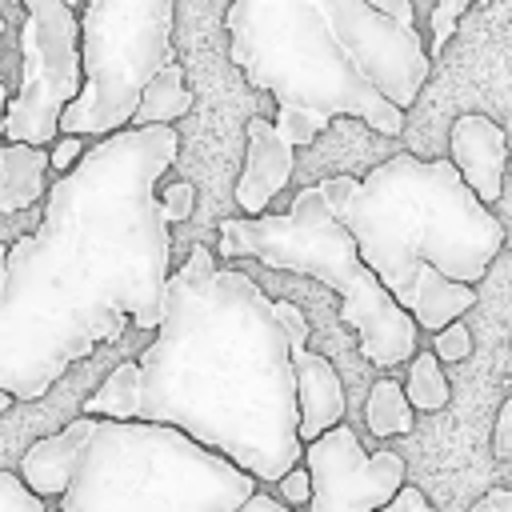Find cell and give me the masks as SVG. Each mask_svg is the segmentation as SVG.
Returning a JSON list of instances; mask_svg holds the SVG:
<instances>
[{
	"label": "cell",
	"instance_id": "23",
	"mask_svg": "<svg viewBox=\"0 0 512 512\" xmlns=\"http://www.w3.org/2000/svg\"><path fill=\"white\" fill-rule=\"evenodd\" d=\"M276 496L288 504V508H308L312 504V476H308V468L304 464H296L280 484H276Z\"/></svg>",
	"mask_w": 512,
	"mask_h": 512
},
{
	"label": "cell",
	"instance_id": "24",
	"mask_svg": "<svg viewBox=\"0 0 512 512\" xmlns=\"http://www.w3.org/2000/svg\"><path fill=\"white\" fill-rule=\"evenodd\" d=\"M48 152H52V168H60V176H64V172H72V168L84 160V152H88V148L80 144V136H60Z\"/></svg>",
	"mask_w": 512,
	"mask_h": 512
},
{
	"label": "cell",
	"instance_id": "11",
	"mask_svg": "<svg viewBox=\"0 0 512 512\" xmlns=\"http://www.w3.org/2000/svg\"><path fill=\"white\" fill-rule=\"evenodd\" d=\"M244 136H248V148H244V168L236 180V208L256 220L268 212L272 196L284 192V184L292 180L296 148L280 136L276 120H264V116H252Z\"/></svg>",
	"mask_w": 512,
	"mask_h": 512
},
{
	"label": "cell",
	"instance_id": "34",
	"mask_svg": "<svg viewBox=\"0 0 512 512\" xmlns=\"http://www.w3.org/2000/svg\"><path fill=\"white\" fill-rule=\"evenodd\" d=\"M48 512H64V508H48Z\"/></svg>",
	"mask_w": 512,
	"mask_h": 512
},
{
	"label": "cell",
	"instance_id": "18",
	"mask_svg": "<svg viewBox=\"0 0 512 512\" xmlns=\"http://www.w3.org/2000/svg\"><path fill=\"white\" fill-rule=\"evenodd\" d=\"M404 392H408V404H412L416 412H440V408L448 404L452 388H448V376H444L436 352H416V356L408 360Z\"/></svg>",
	"mask_w": 512,
	"mask_h": 512
},
{
	"label": "cell",
	"instance_id": "32",
	"mask_svg": "<svg viewBox=\"0 0 512 512\" xmlns=\"http://www.w3.org/2000/svg\"><path fill=\"white\" fill-rule=\"evenodd\" d=\"M0 56H4V16H0Z\"/></svg>",
	"mask_w": 512,
	"mask_h": 512
},
{
	"label": "cell",
	"instance_id": "7",
	"mask_svg": "<svg viewBox=\"0 0 512 512\" xmlns=\"http://www.w3.org/2000/svg\"><path fill=\"white\" fill-rule=\"evenodd\" d=\"M176 0H88L80 16L84 92L64 112V136H116L132 128L156 76L176 64Z\"/></svg>",
	"mask_w": 512,
	"mask_h": 512
},
{
	"label": "cell",
	"instance_id": "6",
	"mask_svg": "<svg viewBox=\"0 0 512 512\" xmlns=\"http://www.w3.org/2000/svg\"><path fill=\"white\" fill-rule=\"evenodd\" d=\"M252 472L172 424L96 420L64 512H240L260 488Z\"/></svg>",
	"mask_w": 512,
	"mask_h": 512
},
{
	"label": "cell",
	"instance_id": "28",
	"mask_svg": "<svg viewBox=\"0 0 512 512\" xmlns=\"http://www.w3.org/2000/svg\"><path fill=\"white\" fill-rule=\"evenodd\" d=\"M468 512H512V492H508V488H492V492H484Z\"/></svg>",
	"mask_w": 512,
	"mask_h": 512
},
{
	"label": "cell",
	"instance_id": "30",
	"mask_svg": "<svg viewBox=\"0 0 512 512\" xmlns=\"http://www.w3.org/2000/svg\"><path fill=\"white\" fill-rule=\"evenodd\" d=\"M8 88H4V76H0V140H4V124H8Z\"/></svg>",
	"mask_w": 512,
	"mask_h": 512
},
{
	"label": "cell",
	"instance_id": "13",
	"mask_svg": "<svg viewBox=\"0 0 512 512\" xmlns=\"http://www.w3.org/2000/svg\"><path fill=\"white\" fill-rule=\"evenodd\" d=\"M92 428H96V416H76L68 420L60 432L36 440L24 456H20V480L40 496H64L72 476H76V464L92 440Z\"/></svg>",
	"mask_w": 512,
	"mask_h": 512
},
{
	"label": "cell",
	"instance_id": "8",
	"mask_svg": "<svg viewBox=\"0 0 512 512\" xmlns=\"http://www.w3.org/2000/svg\"><path fill=\"white\" fill-rule=\"evenodd\" d=\"M84 92L80 20L64 0H24L20 28V88L8 100L4 144L48 148L60 136L64 112Z\"/></svg>",
	"mask_w": 512,
	"mask_h": 512
},
{
	"label": "cell",
	"instance_id": "22",
	"mask_svg": "<svg viewBox=\"0 0 512 512\" xmlns=\"http://www.w3.org/2000/svg\"><path fill=\"white\" fill-rule=\"evenodd\" d=\"M160 208H164V220H168V224L188 220V216H192V208H196V188H192L188 180L168 184V188L160 192Z\"/></svg>",
	"mask_w": 512,
	"mask_h": 512
},
{
	"label": "cell",
	"instance_id": "16",
	"mask_svg": "<svg viewBox=\"0 0 512 512\" xmlns=\"http://www.w3.org/2000/svg\"><path fill=\"white\" fill-rule=\"evenodd\" d=\"M192 112V92L184 84V68L172 64L164 76H156L140 100V112L132 116V128H160Z\"/></svg>",
	"mask_w": 512,
	"mask_h": 512
},
{
	"label": "cell",
	"instance_id": "15",
	"mask_svg": "<svg viewBox=\"0 0 512 512\" xmlns=\"http://www.w3.org/2000/svg\"><path fill=\"white\" fill-rule=\"evenodd\" d=\"M80 416H96V420H136L140 416V364L136 360H120L104 384L84 400Z\"/></svg>",
	"mask_w": 512,
	"mask_h": 512
},
{
	"label": "cell",
	"instance_id": "14",
	"mask_svg": "<svg viewBox=\"0 0 512 512\" xmlns=\"http://www.w3.org/2000/svg\"><path fill=\"white\" fill-rule=\"evenodd\" d=\"M52 164L48 148H32V144H0V212H24L36 200L48 196L44 172Z\"/></svg>",
	"mask_w": 512,
	"mask_h": 512
},
{
	"label": "cell",
	"instance_id": "17",
	"mask_svg": "<svg viewBox=\"0 0 512 512\" xmlns=\"http://www.w3.org/2000/svg\"><path fill=\"white\" fill-rule=\"evenodd\" d=\"M412 404H408V392L396 384V380H376L368 388V400H364V424L372 436L388 440V436H404L412 432Z\"/></svg>",
	"mask_w": 512,
	"mask_h": 512
},
{
	"label": "cell",
	"instance_id": "12",
	"mask_svg": "<svg viewBox=\"0 0 512 512\" xmlns=\"http://www.w3.org/2000/svg\"><path fill=\"white\" fill-rule=\"evenodd\" d=\"M292 340H296V380H300V440L312 444L324 432L344 424V384L340 372L332 368L328 356L308 348V320L296 312L292 320Z\"/></svg>",
	"mask_w": 512,
	"mask_h": 512
},
{
	"label": "cell",
	"instance_id": "21",
	"mask_svg": "<svg viewBox=\"0 0 512 512\" xmlns=\"http://www.w3.org/2000/svg\"><path fill=\"white\" fill-rule=\"evenodd\" d=\"M432 352H436L440 360H448V364L464 360V356L472 352V332L464 328V320H456V324H448L444 332H436V336H432Z\"/></svg>",
	"mask_w": 512,
	"mask_h": 512
},
{
	"label": "cell",
	"instance_id": "33",
	"mask_svg": "<svg viewBox=\"0 0 512 512\" xmlns=\"http://www.w3.org/2000/svg\"><path fill=\"white\" fill-rule=\"evenodd\" d=\"M64 4H68V8H76V4H88V0H64Z\"/></svg>",
	"mask_w": 512,
	"mask_h": 512
},
{
	"label": "cell",
	"instance_id": "10",
	"mask_svg": "<svg viewBox=\"0 0 512 512\" xmlns=\"http://www.w3.org/2000/svg\"><path fill=\"white\" fill-rule=\"evenodd\" d=\"M448 160L464 176V184L484 200L496 204L504 192V172H508V136L504 128L484 116V112H464L456 116L448 132Z\"/></svg>",
	"mask_w": 512,
	"mask_h": 512
},
{
	"label": "cell",
	"instance_id": "27",
	"mask_svg": "<svg viewBox=\"0 0 512 512\" xmlns=\"http://www.w3.org/2000/svg\"><path fill=\"white\" fill-rule=\"evenodd\" d=\"M376 12H384V16H392V20H400V24H408V28H416V12H412V0H368Z\"/></svg>",
	"mask_w": 512,
	"mask_h": 512
},
{
	"label": "cell",
	"instance_id": "9",
	"mask_svg": "<svg viewBox=\"0 0 512 512\" xmlns=\"http://www.w3.org/2000/svg\"><path fill=\"white\" fill-rule=\"evenodd\" d=\"M304 468L312 476L308 512H380L404 488L400 452H364L348 424L304 444Z\"/></svg>",
	"mask_w": 512,
	"mask_h": 512
},
{
	"label": "cell",
	"instance_id": "31",
	"mask_svg": "<svg viewBox=\"0 0 512 512\" xmlns=\"http://www.w3.org/2000/svg\"><path fill=\"white\" fill-rule=\"evenodd\" d=\"M12 404H16V396H8V392H4V388H0V416H4V412H8V408H12Z\"/></svg>",
	"mask_w": 512,
	"mask_h": 512
},
{
	"label": "cell",
	"instance_id": "3",
	"mask_svg": "<svg viewBox=\"0 0 512 512\" xmlns=\"http://www.w3.org/2000/svg\"><path fill=\"white\" fill-rule=\"evenodd\" d=\"M224 28L228 60L276 96V128L292 148H308L336 116L400 136L432 76L420 32L368 0H232Z\"/></svg>",
	"mask_w": 512,
	"mask_h": 512
},
{
	"label": "cell",
	"instance_id": "25",
	"mask_svg": "<svg viewBox=\"0 0 512 512\" xmlns=\"http://www.w3.org/2000/svg\"><path fill=\"white\" fill-rule=\"evenodd\" d=\"M492 452L500 460H512V396L500 404L496 412V428H492Z\"/></svg>",
	"mask_w": 512,
	"mask_h": 512
},
{
	"label": "cell",
	"instance_id": "20",
	"mask_svg": "<svg viewBox=\"0 0 512 512\" xmlns=\"http://www.w3.org/2000/svg\"><path fill=\"white\" fill-rule=\"evenodd\" d=\"M0 512H48V504L20 480V472L0 468Z\"/></svg>",
	"mask_w": 512,
	"mask_h": 512
},
{
	"label": "cell",
	"instance_id": "19",
	"mask_svg": "<svg viewBox=\"0 0 512 512\" xmlns=\"http://www.w3.org/2000/svg\"><path fill=\"white\" fill-rule=\"evenodd\" d=\"M468 4L472 0H436L432 4V40H428V56L436 60L444 48H448V40H452V32H456V20L468 12Z\"/></svg>",
	"mask_w": 512,
	"mask_h": 512
},
{
	"label": "cell",
	"instance_id": "1",
	"mask_svg": "<svg viewBox=\"0 0 512 512\" xmlns=\"http://www.w3.org/2000/svg\"><path fill=\"white\" fill-rule=\"evenodd\" d=\"M180 152L176 128H124L56 176L40 228L0 244V388L40 400L100 344L164 324L172 236L160 176Z\"/></svg>",
	"mask_w": 512,
	"mask_h": 512
},
{
	"label": "cell",
	"instance_id": "5",
	"mask_svg": "<svg viewBox=\"0 0 512 512\" xmlns=\"http://www.w3.org/2000/svg\"><path fill=\"white\" fill-rule=\"evenodd\" d=\"M220 256L260 260L276 272H300L340 296V320L356 332L360 356L376 368H396L416 356V320L392 300L380 276L364 264L352 232L328 208L320 184L292 196L288 212L232 216L220 224Z\"/></svg>",
	"mask_w": 512,
	"mask_h": 512
},
{
	"label": "cell",
	"instance_id": "2",
	"mask_svg": "<svg viewBox=\"0 0 512 512\" xmlns=\"http://www.w3.org/2000/svg\"><path fill=\"white\" fill-rule=\"evenodd\" d=\"M292 300H268L240 272L192 244L164 292V324L136 356L140 416L172 424L264 484L304 464Z\"/></svg>",
	"mask_w": 512,
	"mask_h": 512
},
{
	"label": "cell",
	"instance_id": "29",
	"mask_svg": "<svg viewBox=\"0 0 512 512\" xmlns=\"http://www.w3.org/2000/svg\"><path fill=\"white\" fill-rule=\"evenodd\" d=\"M240 512H296V508H288L280 496H264V492H256Z\"/></svg>",
	"mask_w": 512,
	"mask_h": 512
},
{
	"label": "cell",
	"instance_id": "4",
	"mask_svg": "<svg viewBox=\"0 0 512 512\" xmlns=\"http://www.w3.org/2000/svg\"><path fill=\"white\" fill-rule=\"evenodd\" d=\"M320 192L404 312L424 268L476 288L504 248V224L464 184L452 160L400 152L360 180L328 176Z\"/></svg>",
	"mask_w": 512,
	"mask_h": 512
},
{
	"label": "cell",
	"instance_id": "26",
	"mask_svg": "<svg viewBox=\"0 0 512 512\" xmlns=\"http://www.w3.org/2000/svg\"><path fill=\"white\" fill-rule=\"evenodd\" d=\"M380 512H436V508L428 504V496H424L416 484H404V488H400V492H396Z\"/></svg>",
	"mask_w": 512,
	"mask_h": 512
}]
</instances>
